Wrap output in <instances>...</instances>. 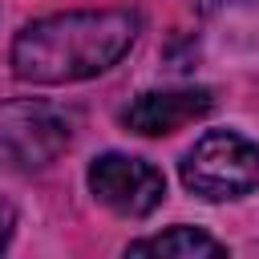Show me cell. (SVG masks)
I'll return each instance as SVG.
<instances>
[{
  "mask_svg": "<svg viewBox=\"0 0 259 259\" xmlns=\"http://www.w3.org/2000/svg\"><path fill=\"white\" fill-rule=\"evenodd\" d=\"M125 255H158V259H223L227 247L219 239H210L198 227H170L162 235L138 239L125 247Z\"/></svg>",
  "mask_w": 259,
  "mask_h": 259,
  "instance_id": "cell-6",
  "label": "cell"
},
{
  "mask_svg": "<svg viewBox=\"0 0 259 259\" xmlns=\"http://www.w3.org/2000/svg\"><path fill=\"white\" fill-rule=\"evenodd\" d=\"M12 231H16V210H12V202L0 198V251L12 243Z\"/></svg>",
  "mask_w": 259,
  "mask_h": 259,
  "instance_id": "cell-7",
  "label": "cell"
},
{
  "mask_svg": "<svg viewBox=\"0 0 259 259\" xmlns=\"http://www.w3.org/2000/svg\"><path fill=\"white\" fill-rule=\"evenodd\" d=\"M182 186L206 202L251 194L259 186V146L235 130H206L182 158Z\"/></svg>",
  "mask_w": 259,
  "mask_h": 259,
  "instance_id": "cell-3",
  "label": "cell"
},
{
  "mask_svg": "<svg viewBox=\"0 0 259 259\" xmlns=\"http://www.w3.org/2000/svg\"><path fill=\"white\" fill-rule=\"evenodd\" d=\"M138 12L81 8L32 20L12 40V73L28 85H69L113 69L138 40Z\"/></svg>",
  "mask_w": 259,
  "mask_h": 259,
  "instance_id": "cell-1",
  "label": "cell"
},
{
  "mask_svg": "<svg viewBox=\"0 0 259 259\" xmlns=\"http://www.w3.org/2000/svg\"><path fill=\"white\" fill-rule=\"evenodd\" d=\"M77 117L40 97L0 101V170L32 174L57 162L73 142Z\"/></svg>",
  "mask_w": 259,
  "mask_h": 259,
  "instance_id": "cell-2",
  "label": "cell"
},
{
  "mask_svg": "<svg viewBox=\"0 0 259 259\" xmlns=\"http://www.w3.org/2000/svg\"><path fill=\"white\" fill-rule=\"evenodd\" d=\"M89 190L101 206L121 219H146L166 198V178L158 166L130 154H101L89 166Z\"/></svg>",
  "mask_w": 259,
  "mask_h": 259,
  "instance_id": "cell-4",
  "label": "cell"
},
{
  "mask_svg": "<svg viewBox=\"0 0 259 259\" xmlns=\"http://www.w3.org/2000/svg\"><path fill=\"white\" fill-rule=\"evenodd\" d=\"M210 105H214L210 89H150L125 105L121 125L142 138H162V134H174L182 125L206 117Z\"/></svg>",
  "mask_w": 259,
  "mask_h": 259,
  "instance_id": "cell-5",
  "label": "cell"
}]
</instances>
